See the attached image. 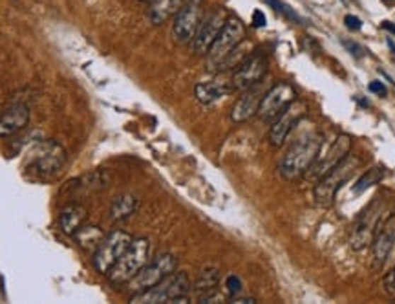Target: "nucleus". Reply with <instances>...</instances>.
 <instances>
[{"label":"nucleus","instance_id":"obj_30","mask_svg":"<svg viewBox=\"0 0 395 304\" xmlns=\"http://www.w3.org/2000/svg\"><path fill=\"white\" fill-rule=\"evenodd\" d=\"M344 24H346L348 30L351 31H359L360 28H362V21H360L359 17H355V15H346V17H344Z\"/></svg>","mask_w":395,"mask_h":304},{"label":"nucleus","instance_id":"obj_29","mask_svg":"<svg viewBox=\"0 0 395 304\" xmlns=\"http://www.w3.org/2000/svg\"><path fill=\"white\" fill-rule=\"evenodd\" d=\"M384 290H387L388 295L395 297V266H394V269H391L390 274L384 277Z\"/></svg>","mask_w":395,"mask_h":304},{"label":"nucleus","instance_id":"obj_18","mask_svg":"<svg viewBox=\"0 0 395 304\" xmlns=\"http://www.w3.org/2000/svg\"><path fill=\"white\" fill-rule=\"evenodd\" d=\"M28 123H30V108L22 103H15L0 114V136H13L24 130Z\"/></svg>","mask_w":395,"mask_h":304},{"label":"nucleus","instance_id":"obj_37","mask_svg":"<svg viewBox=\"0 0 395 304\" xmlns=\"http://www.w3.org/2000/svg\"><path fill=\"white\" fill-rule=\"evenodd\" d=\"M387 2H395V0H387Z\"/></svg>","mask_w":395,"mask_h":304},{"label":"nucleus","instance_id":"obj_16","mask_svg":"<svg viewBox=\"0 0 395 304\" xmlns=\"http://www.w3.org/2000/svg\"><path fill=\"white\" fill-rule=\"evenodd\" d=\"M263 94H265V89H263L262 81L249 86V89L241 90V96L238 97L233 111H231V119L234 123H246L253 116L258 114V106L262 103Z\"/></svg>","mask_w":395,"mask_h":304},{"label":"nucleus","instance_id":"obj_17","mask_svg":"<svg viewBox=\"0 0 395 304\" xmlns=\"http://www.w3.org/2000/svg\"><path fill=\"white\" fill-rule=\"evenodd\" d=\"M395 244V216H390L387 222H382L372 240L373 264L375 268H381L387 262L388 255L391 253Z\"/></svg>","mask_w":395,"mask_h":304},{"label":"nucleus","instance_id":"obj_3","mask_svg":"<svg viewBox=\"0 0 395 304\" xmlns=\"http://www.w3.org/2000/svg\"><path fill=\"white\" fill-rule=\"evenodd\" d=\"M152 259V244L149 238H132V242L105 275L112 286H125Z\"/></svg>","mask_w":395,"mask_h":304},{"label":"nucleus","instance_id":"obj_34","mask_svg":"<svg viewBox=\"0 0 395 304\" xmlns=\"http://www.w3.org/2000/svg\"><path fill=\"white\" fill-rule=\"evenodd\" d=\"M382 28H384V30H388V31H391V33H394V35H395V24L382 23Z\"/></svg>","mask_w":395,"mask_h":304},{"label":"nucleus","instance_id":"obj_13","mask_svg":"<svg viewBox=\"0 0 395 304\" xmlns=\"http://www.w3.org/2000/svg\"><path fill=\"white\" fill-rule=\"evenodd\" d=\"M381 208H379V202H375L366 209L362 215L357 218L355 225H353V233H351V247L360 252L372 244L373 237L377 233V230L381 227Z\"/></svg>","mask_w":395,"mask_h":304},{"label":"nucleus","instance_id":"obj_26","mask_svg":"<svg viewBox=\"0 0 395 304\" xmlns=\"http://www.w3.org/2000/svg\"><path fill=\"white\" fill-rule=\"evenodd\" d=\"M382 178H384V169H382V167L370 169V171H366L365 174H362V176H360L359 180L355 181V186L351 187V193H353V194L365 193V191L370 189V187L377 186Z\"/></svg>","mask_w":395,"mask_h":304},{"label":"nucleus","instance_id":"obj_1","mask_svg":"<svg viewBox=\"0 0 395 304\" xmlns=\"http://www.w3.org/2000/svg\"><path fill=\"white\" fill-rule=\"evenodd\" d=\"M322 140L324 137L321 134H307V136L294 141L278 164L280 176L287 181L302 178L321 156Z\"/></svg>","mask_w":395,"mask_h":304},{"label":"nucleus","instance_id":"obj_22","mask_svg":"<svg viewBox=\"0 0 395 304\" xmlns=\"http://www.w3.org/2000/svg\"><path fill=\"white\" fill-rule=\"evenodd\" d=\"M137 202L136 196H132V194H119L112 200L110 203V220L112 222H125L128 220L134 213L137 211Z\"/></svg>","mask_w":395,"mask_h":304},{"label":"nucleus","instance_id":"obj_2","mask_svg":"<svg viewBox=\"0 0 395 304\" xmlns=\"http://www.w3.org/2000/svg\"><path fill=\"white\" fill-rule=\"evenodd\" d=\"M193 290L189 275L183 271H174L159 281L156 286L130 297V303L136 304H185L189 303V291Z\"/></svg>","mask_w":395,"mask_h":304},{"label":"nucleus","instance_id":"obj_23","mask_svg":"<svg viewBox=\"0 0 395 304\" xmlns=\"http://www.w3.org/2000/svg\"><path fill=\"white\" fill-rule=\"evenodd\" d=\"M219 278H222V275H219L218 268H203L193 286V291L198 295V299H203L212 291H218Z\"/></svg>","mask_w":395,"mask_h":304},{"label":"nucleus","instance_id":"obj_19","mask_svg":"<svg viewBox=\"0 0 395 304\" xmlns=\"http://www.w3.org/2000/svg\"><path fill=\"white\" fill-rule=\"evenodd\" d=\"M233 92V84L224 83V81H203L194 86V96L202 105H214Z\"/></svg>","mask_w":395,"mask_h":304},{"label":"nucleus","instance_id":"obj_24","mask_svg":"<svg viewBox=\"0 0 395 304\" xmlns=\"http://www.w3.org/2000/svg\"><path fill=\"white\" fill-rule=\"evenodd\" d=\"M75 242L79 244V247L83 249H88V252H96V247L101 244V240L105 238V233H103L101 227L97 225H86L84 224L77 233L74 235Z\"/></svg>","mask_w":395,"mask_h":304},{"label":"nucleus","instance_id":"obj_9","mask_svg":"<svg viewBox=\"0 0 395 304\" xmlns=\"http://www.w3.org/2000/svg\"><path fill=\"white\" fill-rule=\"evenodd\" d=\"M203 18V0H185L180 11L174 15L172 37L180 45L193 43L196 30Z\"/></svg>","mask_w":395,"mask_h":304},{"label":"nucleus","instance_id":"obj_20","mask_svg":"<svg viewBox=\"0 0 395 304\" xmlns=\"http://www.w3.org/2000/svg\"><path fill=\"white\" fill-rule=\"evenodd\" d=\"M86 218L88 211L83 206H79V203H70V206H66L61 211V215H59V227L62 230V233L74 237V235L86 224Z\"/></svg>","mask_w":395,"mask_h":304},{"label":"nucleus","instance_id":"obj_8","mask_svg":"<svg viewBox=\"0 0 395 304\" xmlns=\"http://www.w3.org/2000/svg\"><path fill=\"white\" fill-rule=\"evenodd\" d=\"M132 238H134L132 235H128L127 231L121 230H115L112 231V233L105 235L101 244H99V246L96 247V252L92 253V264L97 274H108L110 268L118 262L119 257L123 255L128 244L132 242Z\"/></svg>","mask_w":395,"mask_h":304},{"label":"nucleus","instance_id":"obj_14","mask_svg":"<svg viewBox=\"0 0 395 304\" xmlns=\"http://www.w3.org/2000/svg\"><path fill=\"white\" fill-rule=\"evenodd\" d=\"M265 74H268V59H265V55L258 52L251 53L249 57L234 70L231 84H233L234 90L241 92V90L260 83L265 77Z\"/></svg>","mask_w":395,"mask_h":304},{"label":"nucleus","instance_id":"obj_35","mask_svg":"<svg viewBox=\"0 0 395 304\" xmlns=\"http://www.w3.org/2000/svg\"><path fill=\"white\" fill-rule=\"evenodd\" d=\"M388 46H390V48H391V52H394V53H395V43H394V40H391V39H388Z\"/></svg>","mask_w":395,"mask_h":304},{"label":"nucleus","instance_id":"obj_21","mask_svg":"<svg viewBox=\"0 0 395 304\" xmlns=\"http://www.w3.org/2000/svg\"><path fill=\"white\" fill-rule=\"evenodd\" d=\"M183 2L185 0H152L149 4L150 23L156 24V26L165 24L168 18H172L180 11Z\"/></svg>","mask_w":395,"mask_h":304},{"label":"nucleus","instance_id":"obj_12","mask_svg":"<svg viewBox=\"0 0 395 304\" xmlns=\"http://www.w3.org/2000/svg\"><path fill=\"white\" fill-rule=\"evenodd\" d=\"M307 106L306 103L294 99L280 116H278L271 125L269 130V141L273 147H282L285 143V140L290 137V134L293 133V128L302 121V118L306 116Z\"/></svg>","mask_w":395,"mask_h":304},{"label":"nucleus","instance_id":"obj_7","mask_svg":"<svg viewBox=\"0 0 395 304\" xmlns=\"http://www.w3.org/2000/svg\"><path fill=\"white\" fill-rule=\"evenodd\" d=\"M244 39H246V26H244V23L236 17H227L224 28H222L216 40L212 43L211 50L207 52V67H209V70L214 72L219 61L229 52H233L240 43H244Z\"/></svg>","mask_w":395,"mask_h":304},{"label":"nucleus","instance_id":"obj_33","mask_svg":"<svg viewBox=\"0 0 395 304\" xmlns=\"http://www.w3.org/2000/svg\"><path fill=\"white\" fill-rule=\"evenodd\" d=\"M268 24V18H265V15L260 11V9H256L255 13H253V26L255 28H262Z\"/></svg>","mask_w":395,"mask_h":304},{"label":"nucleus","instance_id":"obj_10","mask_svg":"<svg viewBox=\"0 0 395 304\" xmlns=\"http://www.w3.org/2000/svg\"><path fill=\"white\" fill-rule=\"evenodd\" d=\"M294 99H297V90L293 89V84L282 81V83H277L275 86L265 90L256 116L262 121H275Z\"/></svg>","mask_w":395,"mask_h":304},{"label":"nucleus","instance_id":"obj_27","mask_svg":"<svg viewBox=\"0 0 395 304\" xmlns=\"http://www.w3.org/2000/svg\"><path fill=\"white\" fill-rule=\"evenodd\" d=\"M269 6H273V8L277 9L278 13H282V15H285L287 18H291V21H297V23H300V17L297 13H294L293 9L290 8L287 4H284L282 0H265Z\"/></svg>","mask_w":395,"mask_h":304},{"label":"nucleus","instance_id":"obj_5","mask_svg":"<svg viewBox=\"0 0 395 304\" xmlns=\"http://www.w3.org/2000/svg\"><path fill=\"white\" fill-rule=\"evenodd\" d=\"M176 268H178V260H176L174 255H171V253L156 255L137 271L136 277L130 278V281L125 284L128 295H137L141 291H147L149 288L156 286V284H158L159 281H163L167 275L174 274Z\"/></svg>","mask_w":395,"mask_h":304},{"label":"nucleus","instance_id":"obj_11","mask_svg":"<svg viewBox=\"0 0 395 304\" xmlns=\"http://www.w3.org/2000/svg\"><path fill=\"white\" fill-rule=\"evenodd\" d=\"M225 21H227V15H225L224 9H209L207 13H203L202 23L198 26L196 35L193 39V50L198 55H207V52L211 50L212 43L216 40L218 33L224 28Z\"/></svg>","mask_w":395,"mask_h":304},{"label":"nucleus","instance_id":"obj_4","mask_svg":"<svg viewBox=\"0 0 395 304\" xmlns=\"http://www.w3.org/2000/svg\"><path fill=\"white\" fill-rule=\"evenodd\" d=\"M359 167V159L353 158V156H346L340 164L335 165V167L326 172L322 178H319L315 191H313V196H315L316 203H319V206H324V208L331 206L338 191L343 189L344 184L355 174V171Z\"/></svg>","mask_w":395,"mask_h":304},{"label":"nucleus","instance_id":"obj_32","mask_svg":"<svg viewBox=\"0 0 395 304\" xmlns=\"http://www.w3.org/2000/svg\"><path fill=\"white\" fill-rule=\"evenodd\" d=\"M368 90L372 94H379V96H387V86L381 83V81H372L368 86Z\"/></svg>","mask_w":395,"mask_h":304},{"label":"nucleus","instance_id":"obj_25","mask_svg":"<svg viewBox=\"0 0 395 304\" xmlns=\"http://www.w3.org/2000/svg\"><path fill=\"white\" fill-rule=\"evenodd\" d=\"M251 55V46L247 45L246 40L244 43H240V45L236 46V48L233 50V52H229L227 55H225L222 61H219V64L216 67L214 72H227V70H236L238 67H240L241 62L246 61L247 57Z\"/></svg>","mask_w":395,"mask_h":304},{"label":"nucleus","instance_id":"obj_15","mask_svg":"<svg viewBox=\"0 0 395 304\" xmlns=\"http://www.w3.org/2000/svg\"><path fill=\"white\" fill-rule=\"evenodd\" d=\"M350 149H351V137L348 134H338L335 137V141L331 143V147L328 149L324 156H319V159L315 162L311 169H309V176L311 178H322L328 171L338 165L350 154Z\"/></svg>","mask_w":395,"mask_h":304},{"label":"nucleus","instance_id":"obj_31","mask_svg":"<svg viewBox=\"0 0 395 304\" xmlns=\"http://www.w3.org/2000/svg\"><path fill=\"white\" fill-rule=\"evenodd\" d=\"M344 46H346L348 52H350L351 55H355V57H362L366 53V50L362 48V46L357 45V43H351V40H344Z\"/></svg>","mask_w":395,"mask_h":304},{"label":"nucleus","instance_id":"obj_6","mask_svg":"<svg viewBox=\"0 0 395 304\" xmlns=\"http://www.w3.org/2000/svg\"><path fill=\"white\" fill-rule=\"evenodd\" d=\"M66 164V150L57 141L44 140L33 145L28 154V169L39 176H53Z\"/></svg>","mask_w":395,"mask_h":304},{"label":"nucleus","instance_id":"obj_36","mask_svg":"<svg viewBox=\"0 0 395 304\" xmlns=\"http://www.w3.org/2000/svg\"><path fill=\"white\" fill-rule=\"evenodd\" d=\"M139 2H145V4H150V2H152V0H139Z\"/></svg>","mask_w":395,"mask_h":304},{"label":"nucleus","instance_id":"obj_28","mask_svg":"<svg viewBox=\"0 0 395 304\" xmlns=\"http://www.w3.org/2000/svg\"><path fill=\"white\" fill-rule=\"evenodd\" d=\"M225 288H227L229 295L231 297H238L241 293V281L240 277H236V275H229L227 278H225Z\"/></svg>","mask_w":395,"mask_h":304}]
</instances>
